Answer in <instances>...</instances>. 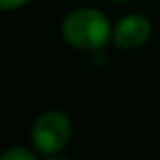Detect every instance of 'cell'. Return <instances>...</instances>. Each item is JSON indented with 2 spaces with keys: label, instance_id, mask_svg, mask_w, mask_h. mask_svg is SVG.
I'll return each instance as SVG.
<instances>
[{
  "label": "cell",
  "instance_id": "obj_1",
  "mask_svg": "<svg viewBox=\"0 0 160 160\" xmlns=\"http://www.w3.org/2000/svg\"><path fill=\"white\" fill-rule=\"evenodd\" d=\"M61 35L69 47L77 51H102L112 41V22L98 8H75L63 18Z\"/></svg>",
  "mask_w": 160,
  "mask_h": 160
},
{
  "label": "cell",
  "instance_id": "obj_3",
  "mask_svg": "<svg viewBox=\"0 0 160 160\" xmlns=\"http://www.w3.org/2000/svg\"><path fill=\"white\" fill-rule=\"evenodd\" d=\"M152 35V22L144 14H126L113 27V45L122 51L140 49Z\"/></svg>",
  "mask_w": 160,
  "mask_h": 160
},
{
  "label": "cell",
  "instance_id": "obj_5",
  "mask_svg": "<svg viewBox=\"0 0 160 160\" xmlns=\"http://www.w3.org/2000/svg\"><path fill=\"white\" fill-rule=\"evenodd\" d=\"M31 0H0V8L4 12H10V10H18V8L27 6Z\"/></svg>",
  "mask_w": 160,
  "mask_h": 160
},
{
  "label": "cell",
  "instance_id": "obj_6",
  "mask_svg": "<svg viewBox=\"0 0 160 160\" xmlns=\"http://www.w3.org/2000/svg\"><path fill=\"white\" fill-rule=\"evenodd\" d=\"M43 160H69V158L61 156V154H51V156H45Z\"/></svg>",
  "mask_w": 160,
  "mask_h": 160
},
{
  "label": "cell",
  "instance_id": "obj_4",
  "mask_svg": "<svg viewBox=\"0 0 160 160\" xmlns=\"http://www.w3.org/2000/svg\"><path fill=\"white\" fill-rule=\"evenodd\" d=\"M0 160H39V158H37V154L32 150L22 148V146H14V148L4 150Z\"/></svg>",
  "mask_w": 160,
  "mask_h": 160
},
{
  "label": "cell",
  "instance_id": "obj_2",
  "mask_svg": "<svg viewBox=\"0 0 160 160\" xmlns=\"http://www.w3.org/2000/svg\"><path fill=\"white\" fill-rule=\"evenodd\" d=\"M73 134V126L65 112L61 109H47L35 120L31 128L32 148L43 156L61 154L67 148Z\"/></svg>",
  "mask_w": 160,
  "mask_h": 160
},
{
  "label": "cell",
  "instance_id": "obj_7",
  "mask_svg": "<svg viewBox=\"0 0 160 160\" xmlns=\"http://www.w3.org/2000/svg\"><path fill=\"white\" fill-rule=\"evenodd\" d=\"M109 2H118V4H122V2H130V0H109Z\"/></svg>",
  "mask_w": 160,
  "mask_h": 160
}]
</instances>
